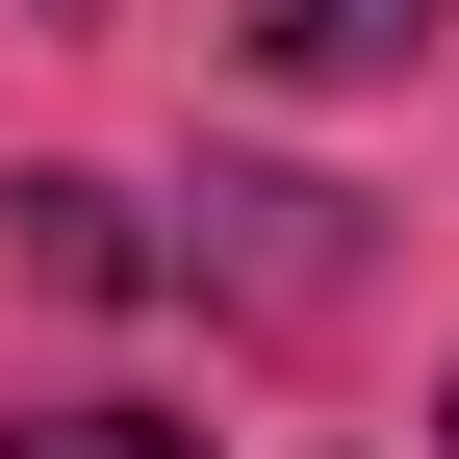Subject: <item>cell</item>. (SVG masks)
<instances>
[{
    "instance_id": "cell-4",
    "label": "cell",
    "mask_w": 459,
    "mask_h": 459,
    "mask_svg": "<svg viewBox=\"0 0 459 459\" xmlns=\"http://www.w3.org/2000/svg\"><path fill=\"white\" fill-rule=\"evenodd\" d=\"M0 459H204L179 409H51V434H0Z\"/></svg>"
},
{
    "instance_id": "cell-1",
    "label": "cell",
    "mask_w": 459,
    "mask_h": 459,
    "mask_svg": "<svg viewBox=\"0 0 459 459\" xmlns=\"http://www.w3.org/2000/svg\"><path fill=\"white\" fill-rule=\"evenodd\" d=\"M230 51H255V77H409L434 0H230Z\"/></svg>"
},
{
    "instance_id": "cell-3",
    "label": "cell",
    "mask_w": 459,
    "mask_h": 459,
    "mask_svg": "<svg viewBox=\"0 0 459 459\" xmlns=\"http://www.w3.org/2000/svg\"><path fill=\"white\" fill-rule=\"evenodd\" d=\"M204 230H230L255 307H332V230H358V204H307V179H204Z\"/></svg>"
},
{
    "instance_id": "cell-2",
    "label": "cell",
    "mask_w": 459,
    "mask_h": 459,
    "mask_svg": "<svg viewBox=\"0 0 459 459\" xmlns=\"http://www.w3.org/2000/svg\"><path fill=\"white\" fill-rule=\"evenodd\" d=\"M0 230H26V281H51V307H128V281H153V230L102 204V179H26Z\"/></svg>"
}]
</instances>
